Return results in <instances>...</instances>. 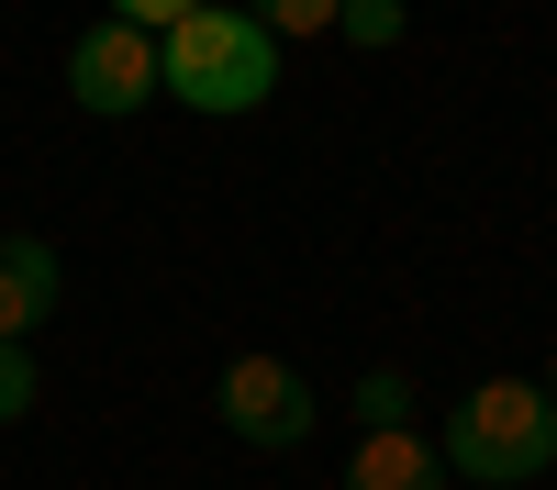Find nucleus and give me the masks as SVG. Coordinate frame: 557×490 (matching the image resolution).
<instances>
[{
    "label": "nucleus",
    "instance_id": "nucleus-7",
    "mask_svg": "<svg viewBox=\"0 0 557 490\" xmlns=\"http://www.w3.org/2000/svg\"><path fill=\"white\" fill-rule=\"evenodd\" d=\"M246 12H257L278 45H301V34H335V12H346V0H246Z\"/></svg>",
    "mask_w": 557,
    "mask_h": 490
},
{
    "label": "nucleus",
    "instance_id": "nucleus-8",
    "mask_svg": "<svg viewBox=\"0 0 557 490\" xmlns=\"http://www.w3.org/2000/svg\"><path fill=\"white\" fill-rule=\"evenodd\" d=\"M34 401H45V379H34V345H23V335H0V424H23Z\"/></svg>",
    "mask_w": 557,
    "mask_h": 490
},
{
    "label": "nucleus",
    "instance_id": "nucleus-1",
    "mask_svg": "<svg viewBox=\"0 0 557 490\" xmlns=\"http://www.w3.org/2000/svg\"><path fill=\"white\" fill-rule=\"evenodd\" d=\"M157 89H168L178 112L235 123V112H257L268 89H278V34L246 12V0H201V12H178L157 34Z\"/></svg>",
    "mask_w": 557,
    "mask_h": 490
},
{
    "label": "nucleus",
    "instance_id": "nucleus-4",
    "mask_svg": "<svg viewBox=\"0 0 557 490\" xmlns=\"http://www.w3.org/2000/svg\"><path fill=\"white\" fill-rule=\"evenodd\" d=\"M67 101L89 112V123H123V112H146L157 101V34L146 23H89L78 45H67Z\"/></svg>",
    "mask_w": 557,
    "mask_h": 490
},
{
    "label": "nucleus",
    "instance_id": "nucleus-10",
    "mask_svg": "<svg viewBox=\"0 0 557 490\" xmlns=\"http://www.w3.org/2000/svg\"><path fill=\"white\" fill-rule=\"evenodd\" d=\"M357 413H368V424H412V379H401V368H368V379H357Z\"/></svg>",
    "mask_w": 557,
    "mask_h": 490
},
{
    "label": "nucleus",
    "instance_id": "nucleus-9",
    "mask_svg": "<svg viewBox=\"0 0 557 490\" xmlns=\"http://www.w3.org/2000/svg\"><path fill=\"white\" fill-rule=\"evenodd\" d=\"M401 23H412L401 0H346V12H335V34H346V45H368V56H380V45H401Z\"/></svg>",
    "mask_w": 557,
    "mask_h": 490
},
{
    "label": "nucleus",
    "instance_id": "nucleus-3",
    "mask_svg": "<svg viewBox=\"0 0 557 490\" xmlns=\"http://www.w3.org/2000/svg\"><path fill=\"white\" fill-rule=\"evenodd\" d=\"M212 413L235 445H257V457H290V445H312V379L290 368V356H235V368L212 379Z\"/></svg>",
    "mask_w": 557,
    "mask_h": 490
},
{
    "label": "nucleus",
    "instance_id": "nucleus-11",
    "mask_svg": "<svg viewBox=\"0 0 557 490\" xmlns=\"http://www.w3.org/2000/svg\"><path fill=\"white\" fill-rule=\"evenodd\" d=\"M101 12H112V23H146V34H168L178 12H201V0H101Z\"/></svg>",
    "mask_w": 557,
    "mask_h": 490
},
{
    "label": "nucleus",
    "instance_id": "nucleus-6",
    "mask_svg": "<svg viewBox=\"0 0 557 490\" xmlns=\"http://www.w3.org/2000/svg\"><path fill=\"white\" fill-rule=\"evenodd\" d=\"M346 490H446V457L412 424H368L357 457H346Z\"/></svg>",
    "mask_w": 557,
    "mask_h": 490
},
{
    "label": "nucleus",
    "instance_id": "nucleus-5",
    "mask_svg": "<svg viewBox=\"0 0 557 490\" xmlns=\"http://www.w3.org/2000/svg\"><path fill=\"white\" fill-rule=\"evenodd\" d=\"M67 301V256L45 235H0V335H34Z\"/></svg>",
    "mask_w": 557,
    "mask_h": 490
},
{
    "label": "nucleus",
    "instance_id": "nucleus-12",
    "mask_svg": "<svg viewBox=\"0 0 557 490\" xmlns=\"http://www.w3.org/2000/svg\"><path fill=\"white\" fill-rule=\"evenodd\" d=\"M546 401H557V368H546Z\"/></svg>",
    "mask_w": 557,
    "mask_h": 490
},
{
    "label": "nucleus",
    "instance_id": "nucleus-2",
    "mask_svg": "<svg viewBox=\"0 0 557 490\" xmlns=\"http://www.w3.org/2000/svg\"><path fill=\"white\" fill-rule=\"evenodd\" d=\"M446 479H480V490H524L557 468V401L535 379H480L469 401L446 413Z\"/></svg>",
    "mask_w": 557,
    "mask_h": 490
}]
</instances>
